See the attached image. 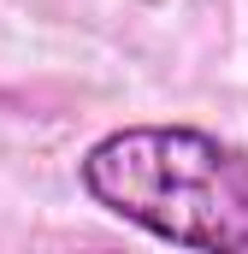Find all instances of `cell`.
Returning a JSON list of instances; mask_svg holds the SVG:
<instances>
[{"label": "cell", "instance_id": "obj_1", "mask_svg": "<svg viewBox=\"0 0 248 254\" xmlns=\"http://www.w3.org/2000/svg\"><path fill=\"white\" fill-rule=\"evenodd\" d=\"M77 178L113 219L201 254H248V154L195 125L107 130Z\"/></svg>", "mask_w": 248, "mask_h": 254}]
</instances>
